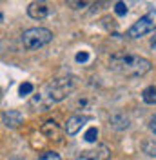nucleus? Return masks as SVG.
I'll list each match as a JSON object with an SVG mask.
<instances>
[{
  "label": "nucleus",
  "instance_id": "obj_3",
  "mask_svg": "<svg viewBox=\"0 0 156 160\" xmlns=\"http://www.w3.org/2000/svg\"><path fill=\"white\" fill-rule=\"evenodd\" d=\"M53 40V33L46 28H31L22 33V46L27 51H35L38 48L47 46Z\"/></svg>",
  "mask_w": 156,
  "mask_h": 160
},
{
  "label": "nucleus",
  "instance_id": "obj_20",
  "mask_svg": "<svg viewBox=\"0 0 156 160\" xmlns=\"http://www.w3.org/2000/svg\"><path fill=\"white\" fill-rule=\"evenodd\" d=\"M151 48L156 51V33L153 35V37H151Z\"/></svg>",
  "mask_w": 156,
  "mask_h": 160
},
{
  "label": "nucleus",
  "instance_id": "obj_14",
  "mask_svg": "<svg viewBox=\"0 0 156 160\" xmlns=\"http://www.w3.org/2000/svg\"><path fill=\"white\" fill-rule=\"evenodd\" d=\"M96 138H98V129H96V128H89V129L85 131V135H84V140L89 142V144L96 142Z\"/></svg>",
  "mask_w": 156,
  "mask_h": 160
},
{
  "label": "nucleus",
  "instance_id": "obj_13",
  "mask_svg": "<svg viewBox=\"0 0 156 160\" xmlns=\"http://www.w3.org/2000/svg\"><path fill=\"white\" fill-rule=\"evenodd\" d=\"M142 151L147 157H154L156 158V140L154 138H147L142 142Z\"/></svg>",
  "mask_w": 156,
  "mask_h": 160
},
{
  "label": "nucleus",
  "instance_id": "obj_5",
  "mask_svg": "<svg viewBox=\"0 0 156 160\" xmlns=\"http://www.w3.org/2000/svg\"><path fill=\"white\" fill-rule=\"evenodd\" d=\"M40 133H42L47 140L55 142V144H60V142L64 140V133H66V129H62L55 120H47V122H44V124H42Z\"/></svg>",
  "mask_w": 156,
  "mask_h": 160
},
{
  "label": "nucleus",
  "instance_id": "obj_8",
  "mask_svg": "<svg viewBox=\"0 0 156 160\" xmlns=\"http://www.w3.org/2000/svg\"><path fill=\"white\" fill-rule=\"evenodd\" d=\"M27 15H29L33 20H44L49 15V8L44 2L35 0V2H31L29 6H27Z\"/></svg>",
  "mask_w": 156,
  "mask_h": 160
},
{
  "label": "nucleus",
  "instance_id": "obj_12",
  "mask_svg": "<svg viewBox=\"0 0 156 160\" xmlns=\"http://www.w3.org/2000/svg\"><path fill=\"white\" fill-rule=\"evenodd\" d=\"M142 100L149 104V106H154L156 104V86H147L145 89L142 91Z\"/></svg>",
  "mask_w": 156,
  "mask_h": 160
},
{
  "label": "nucleus",
  "instance_id": "obj_4",
  "mask_svg": "<svg viewBox=\"0 0 156 160\" xmlns=\"http://www.w3.org/2000/svg\"><path fill=\"white\" fill-rule=\"evenodd\" d=\"M154 29H156V9H153L149 13H145L144 17H140L127 29V37L129 38H140V37H144L147 33H153Z\"/></svg>",
  "mask_w": 156,
  "mask_h": 160
},
{
  "label": "nucleus",
  "instance_id": "obj_21",
  "mask_svg": "<svg viewBox=\"0 0 156 160\" xmlns=\"http://www.w3.org/2000/svg\"><path fill=\"white\" fill-rule=\"evenodd\" d=\"M2 20H4V15H2V11H0V22H2Z\"/></svg>",
  "mask_w": 156,
  "mask_h": 160
},
{
  "label": "nucleus",
  "instance_id": "obj_19",
  "mask_svg": "<svg viewBox=\"0 0 156 160\" xmlns=\"http://www.w3.org/2000/svg\"><path fill=\"white\" fill-rule=\"evenodd\" d=\"M149 128H151V131L156 135V115H153L151 117V122H149Z\"/></svg>",
  "mask_w": 156,
  "mask_h": 160
},
{
  "label": "nucleus",
  "instance_id": "obj_7",
  "mask_svg": "<svg viewBox=\"0 0 156 160\" xmlns=\"http://www.w3.org/2000/svg\"><path fill=\"white\" fill-rule=\"evenodd\" d=\"M2 124L9 129H17L24 124V115L17 109H9V111H4L2 113Z\"/></svg>",
  "mask_w": 156,
  "mask_h": 160
},
{
  "label": "nucleus",
  "instance_id": "obj_6",
  "mask_svg": "<svg viewBox=\"0 0 156 160\" xmlns=\"http://www.w3.org/2000/svg\"><path fill=\"white\" fill-rule=\"evenodd\" d=\"M111 158V149L107 146H96L93 149L82 151L75 160H109Z\"/></svg>",
  "mask_w": 156,
  "mask_h": 160
},
{
  "label": "nucleus",
  "instance_id": "obj_1",
  "mask_svg": "<svg viewBox=\"0 0 156 160\" xmlns=\"http://www.w3.org/2000/svg\"><path fill=\"white\" fill-rule=\"evenodd\" d=\"M76 84L78 80L73 75L49 80L47 84H44L40 88L37 95H33V98L29 100V106L35 111H49L56 102H62L64 98H67L76 89Z\"/></svg>",
  "mask_w": 156,
  "mask_h": 160
},
{
  "label": "nucleus",
  "instance_id": "obj_16",
  "mask_svg": "<svg viewBox=\"0 0 156 160\" xmlns=\"http://www.w3.org/2000/svg\"><path fill=\"white\" fill-rule=\"evenodd\" d=\"M18 91H20V95L24 97V95H31V93L35 91V88H33V84H31V82H24V84L20 86Z\"/></svg>",
  "mask_w": 156,
  "mask_h": 160
},
{
  "label": "nucleus",
  "instance_id": "obj_22",
  "mask_svg": "<svg viewBox=\"0 0 156 160\" xmlns=\"http://www.w3.org/2000/svg\"><path fill=\"white\" fill-rule=\"evenodd\" d=\"M0 98H2V91H0Z\"/></svg>",
  "mask_w": 156,
  "mask_h": 160
},
{
  "label": "nucleus",
  "instance_id": "obj_11",
  "mask_svg": "<svg viewBox=\"0 0 156 160\" xmlns=\"http://www.w3.org/2000/svg\"><path fill=\"white\" fill-rule=\"evenodd\" d=\"M95 2H98V0H66V4L75 11H82L85 8H91Z\"/></svg>",
  "mask_w": 156,
  "mask_h": 160
},
{
  "label": "nucleus",
  "instance_id": "obj_18",
  "mask_svg": "<svg viewBox=\"0 0 156 160\" xmlns=\"http://www.w3.org/2000/svg\"><path fill=\"white\" fill-rule=\"evenodd\" d=\"M75 58H76V62H87L89 60V53L87 51H82V53H78Z\"/></svg>",
  "mask_w": 156,
  "mask_h": 160
},
{
  "label": "nucleus",
  "instance_id": "obj_10",
  "mask_svg": "<svg viewBox=\"0 0 156 160\" xmlns=\"http://www.w3.org/2000/svg\"><path fill=\"white\" fill-rule=\"evenodd\" d=\"M109 124H111V128H113V129L124 131V129H127V128L131 126V120H129V117L124 115V113H115V115H111Z\"/></svg>",
  "mask_w": 156,
  "mask_h": 160
},
{
  "label": "nucleus",
  "instance_id": "obj_9",
  "mask_svg": "<svg viewBox=\"0 0 156 160\" xmlns=\"http://www.w3.org/2000/svg\"><path fill=\"white\" fill-rule=\"evenodd\" d=\"M87 117H82V115H75V117H71L67 120V124H66V135L69 137H75L78 131L82 129V126L87 122Z\"/></svg>",
  "mask_w": 156,
  "mask_h": 160
},
{
  "label": "nucleus",
  "instance_id": "obj_2",
  "mask_svg": "<svg viewBox=\"0 0 156 160\" xmlns=\"http://www.w3.org/2000/svg\"><path fill=\"white\" fill-rule=\"evenodd\" d=\"M109 69L118 75H124V77L138 78L151 71V62L134 53L118 51L115 55H111V58H109Z\"/></svg>",
  "mask_w": 156,
  "mask_h": 160
},
{
  "label": "nucleus",
  "instance_id": "obj_17",
  "mask_svg": "<svg viewBox=\"0 0 156 160\" xmlns=\"http://www.w3.org/2000/svg\"><path fill=\"white\" fill-rule=\"evenodd\" d=\"M115 13H116L118 17H124V15H127L125 2H116V4H115Z\"/></svg>",
  "mask_w": 156,
  "mask_h": 160
},
{
  "label": "nucleus",
  "instance_id": "obj_15",
  "mask_svg": "<svg viewBox=\"0 0 156 160\" xmlns=\"http://www.w3.org/2000/svg\"><path fill=\"white\" fill-rule=\"evenodd\" d=\"M38 160H62V158H60L58 153H55V151H46V153L40 155Z\"/></svg>",
  "mask_w": 156,
  "mask_h": 160
}]
</instances>
